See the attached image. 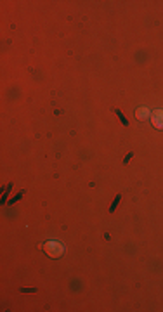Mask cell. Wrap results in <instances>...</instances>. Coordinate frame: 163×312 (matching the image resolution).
<instances>
[{
	"instance_id": "4",
	"label": "cell",
	"mask_w": 163,
	"mask_h": 312,
	"mask_svg": "<svg viewBox=\"0 0 163 312\" xmlns=\"http://www.w3.org/2000/svg\"><path fill=\"white\" fill-rule=\"evenodd\" d=\"M132 156H134V154H132V153H128V154H127V156H125V163H127V161H128V160H130V158H132Z\"/></svg>"
},
{
	"instance_id": "2",
	"label": "cell",
	"mask_w": 163,
	"mask_h": 312,
	"mask_svg": "<svg viewBox=\"0 0 163 312\" xmlns=\"http://www.w3.org/2000/svg\"><path fill=\"white\" fill-rule=\"evenodd\" d=\"M120 199H121V196H120V194H118V196H116V199H115V201H113V205H111V206H109V212H115V210H116V206H118V203H120Z\"/></svg>"
},
{
	"instance_id": "1",
	"label": "cell",
	"mask_w": 163,
	"mask_h": 312,
	"mask_svg": "<svg viewBox=\"0 0 163 312\" xmlns=\"http://www.w3.org/2000/svg\"><path fill=\"white\" fill-rule=\"evenodd\" d=\"M115 113H116V115H118V118H120V121H121V123H123L125 127H128V120H127V118H125V116H123V113H121L120 109H115Z\"/></svg>"
},
{
	"instance_id": "3",
	"label": "cell",
	"mask_w": 163,
	"mask_h": 312,
	"mask_svg": "<svg viewBox=\"0 0 163 312\" xmlns=\"http://www.w3.org/2000/svg\"><path fill=\"white\" fill-rule=\"evenodd\" d=\"M23 194H24L23 191H21L19 194H16V198H12V199H11V203H14V201H17V199H21V196H23Z\"/></svg>"
}]
</instances>
